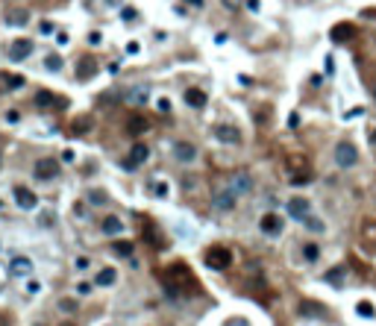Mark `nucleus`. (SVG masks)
Instances as JSON below:
<instances>
[{
  "label": "nucleus",
  "instance_id": "37",
  "mask_svg": "<svg viewBox=\"0 0 376 326\" xmlns=\"http://www.w3.org/2000/svg\"><path fill=\"white\" fill-rule=\"evenodd\" d=\"M100 41H103V38H100V33H91V35H88V44H94V47H97Z\"/></svg>",
  "mask_w": 376,
  "mask_h": 326
},
{
  "label": "nucleus",
  "instance_id": "29",
  "mask_svg": "<svg viewBox=\"0 0 376 326\" xmlns=\"http://www.w3.org/2000/svg\"><path fill=\"white\" fill-rule=\"evenodd\" d=\"M44 65H47V71L56 74V71H62V56H59V53H50V56L44 59Z\"/></svg>",
  "mask_w": 376,
  "mask_h": 326
},
{
  "label": "nucleus",
  "instance_id": "19",
  "mask_svg": "<svg viewBox=\"0 0 376 326\" xmlns=\"http://www.w3.org/2000/svg\"><path fill=\"white\" fill-rule=\"evenodd\" d=\"M115 280H118V270L115 268H103L97 276H94V285H97V288H109V285H115Z\"/></svg>",
  "mask_w": 376,
  "mask_h": 326
},
{
  "label": "nucleus",
  "instance_id": "28",
  "mask_svg": "<svg viewBox=\"0 0 376 326\" xmlns=\"http://www.w3.org/2000/svg\"><path fill=\"white\" fill-rule=\"evenodd\" d=\"M356 312H359L362 317H373V315H376L373 303H367V300H359V303H356Z\"/></svg>",
  "mask_w": 376,
  "mask_h": 326
},
{
  "label": "nucleus",
  "instance_id": "27",
  "mask_svg": "<svg viewBox=\"0 0 376 326\" xmlns=\"http://www.w3.org/2000/svg\"><path fill=\"white\" fill-rule=\"evenodd\" d=\"M303 259L306 262H317V259H320V247L317 244H303Z\"/></svg>",
  "mask_w": 376,
  "mask_h": 326
},
{
  "label": "nucleus",
  "instance_id": "17",
  "mask_svg": "<svg viewBox=\"0 0 376 326\" xmlns=\"http://www.w3.org/2000/svg\"><path fill=\"white\" fill-rule=\"evenodd\" d=\"M185 103L191 109H203L206 106V91L203 88H185Z\"/></svg>",
  "mask_w": 376,
  "mask_h": 326
},
{
  "label": "nucleus",
  "instance_id": "42",
  "mask_svg": "<svg viewBox=\"0 0 376 326\" xmlns=\"http://www.w3.org/2000/svg\"><path fill=\"white\" fill-rule=\"evenodd\" d=\"M185 3H191V6H203V0H185Z\"/></svg>",
  "mask_w": 376,
  "mask_h": 326
},
{
  "label": "nucleus",
  "instance_id": "44",
  "mask_svg": "<svg viewBox=\"0 0 376 326\" xmlns=\"http://www.w3.org/2000/svg\"><path fill=\"white\" fill-rule=\"evenodd\" d=\"M62 326H70V323H62Z\"/></svg>",
  "mask_w": 376,
  "mask_h": 326
},
{
  "label": "nucleus",
  "instance_id": "21",
  "mask_svg": "<svg viewBox=\"0 0 376 326\" xmlns=\"http://www.w3.org/2000/svg\"><path fill=\"white\" fill-rule=\"evenodd\" d=\"M94 71H97V65H94V59H80V65H77V77L80 80H88V77H94Z\"/></svg>",
  "mask_w": 376,
  "mask_h": 326
},
{
  "label": "nucleus",
  "instance_id": "18",
  "mask_svg": "<svg viewBox=\"0 0 376 326\" xmlns=\"http://www.w3.org/2000/svg\"><path fill=\"white\" fill-rule=\"evenodd\" d=\"M353 35H356V27L353 24H338V27H332V41H350Z\"/></svg>",
  "mask_w": 376,
  "mask_h": 326
},
{
  "label": "nucleus",
  "instance_id": "1",
  "mask_svg": "<svg viewBox=\"0 0 376 326\" xmlns=\"http://www.w3.org/2000/svg\"><path fill=\"white\" fill-rule=\"evenodd\" d=\"M162 285H165V294H168L171 300L191 297L194 291H200V282L194 280L191 268H188V265H182V262H176V265H171V268H165Z\"/></svg>",
  "mask_w": 376,
  "mask_h": 326
},
{
  "label": "nucleus",
  "instance_id": "36",
  "mask_svg": "<svg viewBox=\"0 0 376 326\" xmlns=\"http://www.w3.org/2000/svg\"><path fill=\"white\" fill-rule=\"evenodd\" d=\"M241 3H244V0H223V6H226V9H238Z\"/></svg>",
  "mask_w": 376,
  "mask_h": 326
},
{
  "label": "nucleus",
  "instance_id": "38",
  "mask_svg": "<svg viewBox=\"0 0 376 326\" xmlns=\"http://www.w3.org/2000/svg\"><path fill=\"white\" fill-rule=\"evenodd\" d=\"M132 18H135V9H132V6H127V9H124V21H132Z\"/></svg>",
  "mask_w": 376,
  "mask_h": 326
},
{
  "label": "nucleus",
  "instance_id": "24",
  "mask_svg": "<svg viewBox=\"0 0 376 326\" xmlns=\"http://www.w3.org/2000/svg\"><path fill=\"white\" fill-rule=\"evenodd\" d=\"M127 97H129V103H135V106L144 103V100H147V85H135V88L127 94Z\"/></svg>",
  "mask_w": 376,
  "mask_h": 326
},
{
  "label": "nucleus",
  "instance_id": "34",
  "mask_svg": "<svg viewBox=\"0 0 376 326\" xmlns=\"http://www.w3.org/2000/svg\"><path fill=\"white\" fill-rule=\"evenodd\" d=\"M156 109H159V112H165V115H168V112H171V100H168V97H162V100L156 103Z\"/></svg>",
  "mask_w": 376,
  "mask_h": 326
},
{
  "label": "nucleus",
  "instance_id": "13",
  "mask_svg": "<svg viewBox=\"0 0 376 326\" xmlns=\"http://www.w3.org/2000/svg\"><path fill=\"white\" fill-rule=\"evenodd\" d=\"M250 188H253V179H250V174H244V171H241V174H235L232 179H229V191H232L235 197L247 194Z\"/></svg>",
  "mask_w": 376,
  "mask_h": 326
},
{
  "label": "nucleus",
  "instance_id": "33",
  "mask_svg": "<svg viewBox=\"0 0 376 326\" xmlns=\"http://www.w3.org/2000/svg\"><path fill=\"white\" fill-rule=\"evenodd\" d=\"M9 24H15V27H21V24H27V12H12L9 18H6Z\"/></svg>",
  "mask_w": 376,
  "mask_h": 326
},
{
  "label": "nucleus",
  "instance_id": "8",
  "mask_svg": "<svg viewBox=\"0 0 376 326\" xmlns=\"http://www.w3.org/2000/svg\"><path fill=\"white\" fill-rule=\"evenodd\" d=\"M212 132H215V138L223 141V144H241V132H238L232 124H218Z\"/></svg>",
  "mask_w": 376,
  "mask_h": 326
},
{
  "label": "nucleus",
  "instance_id": "39",
  "mask_svg": "<svg viewBox=\"0 0 376 326\" xmlns=\"http://www.w3.org/2000/svg\"><path fill=\"white\" fill-rule=\"evenodd\" d=\"M41 33L50 35V33H53V24H50V21H41Z\"/></svg>",
  "mask_w": 376,
  "mask_h": 326
},
{
  "label": "nucleus",
  "instance_id": "11",
  "mask_svg": "<svg viewBox=\"0 0 376 326\" xmlns=\"http://www.w3.org/2000/svg\"><path fill=\"white\" fill-rule=\"evenodd\" d=\"M15 203H18V206H21V209H35V206H38V197H35L33 191H30V188H24V185H15Z\"/></svg>",
  "mask_w": 376,
  "mask_h": 326
},
{
  "label": "nucleus",
  "instance_id": "6",
  "mask_svg": "<svg viewBox=\"0 0 376 326\" xmlns=\"http://www.w3.org/2000/svg\"><path fill=\"white\" fill-rule=\"evenodd\" d=\"M33 171H35L38 179H44V182H47V179H56V176H59V162H56V159H38Z\"/></svg>",
  "mask_w": 376,
  "mask_h": 326
},
{
  "label": "nucleus",
  "instance_id": "35",
  "mask_svg": "<svg viewBox=\"0 0 376 326\" xmlns=\"http://www.w3.org/2000/svg\"><path fill=\"white\" fill-rule=\"evenodd\" d=\"M153 191H156V197H168V185H165V182H159Z\"/></svg>",
  "mask_w": 376,
  "mask_h": 326
},
{
  "label": "nucleus",
  "instance_id": "22",
  "mask_svg": "<svg viewBox=\"0 0 376 326\" xmlns=\"http://www.w3.org/2000/svg\"><path fill=\"white\" fill-rule=\"evenodd\" d=\"M100 229H103L106 235H118L121 229H124V223H121V218H118V215H109V218L103 221V226H100Z\"/></svg>",
  "mask_w": 376,
  "mask_h": 326
},
{
  "label": "nucleus",
  "instance_id": "40",
  "mask_svg": "<svg viewBox=\"0 0 376 326\" xmlns=\"http://www.w3.org/2000/svg\"><path fill=\"white\" fill-rule=\"evenodd\" d=\"M77 291H80V294H88V291H91V285H88V282H82V285H77Z\"/></svg>",
  "mask_w": 376,
  "mask_h": 326
},
{
  "label": "nucleus",
  "instance_id": "15",
  "mask_svg": "<svg viewBox=\"0 0 376 326\" xmlns=\"http://www.w3.org/2000/svg\"><path fill=\"white\" fill-rule=\"evenodd\" d=\"M174 156H176V162H194L197 150H194V144H188V141H176V144H174Z\"/></svg>",
  "mask_w": 376,
  "mask_h": 326
},
{
  "label": "nucleus",
  "instance_id": "23",
  "mask_svg": "<svg viewBox=\"0 0 376 326\" xmlns=\"http://www.w3.org/2000/svg\"><path fill=\"white\" fill-rule=\"evenodd\" d=\"M132 241H124V238H121V241H115V244H112V253H115V256H132Z\"/></svg>",
  "mask_w": 376,
  "mask_h": 326
},
{
  "label": "nucleus",
  "instance_id": "7",
  "mask_svg": "<svg viewBox=\"0 0 376 326\" xmlns=\"http://www.w3.org/2000/svg\"><path fill=\"white\" fill-rule=\"evenodd\" d=\"M258 229H262L265 235H270V238H276V235L282 232V218H279V215H273V212H268V215H262Z\"/></svg>",
  "mask_w": 376,
  "mask_h": 326
},
{
  "label": "nucleus",
  "instance_id": "10",
  "mask_svg": "<svg viewBox=\"0 0 376 326\" xmlns=\"http://www.w3.org/2000/svg\"><path fill=\"white\" fill-rule=\"evenodd\" d=\"M30 53H33V41H30V38H15V41H12V47H9L12 62H24Z\"/></svg>",
  "mask_w": 376,
  "mask_h": 326
},
{
  "label": "nucleus",
  "instance_id": "14",
  "mask_svg": "<svg viewBox=\"0 0 376 326\" xmlns=\"http://www.w3.org/2000/svg\"><path fill=\"white\" fill-rule=\"evenodd\" d=\"M9 273L12 276H30V273H33V259L15 256L12 259V265H9Z\"/></svg>",
  "mask_w": 376,
  "mask_h": 326
},
{
  "label": "nucleus",
  "instance_id": "32",
  "mask_svg": "<svg viewBox=\"0 0 376 326\" xmlns=\"http://www.w3.org/2000/svg\"><path fill=\"white\" fill-rule=\"evenodd\" d=\"M323 312V306L317 303H300V315H320Z\"/></svg>",
  "mask_w": 376,
  "mask_h": 326
},
{
  "label": "nucleus",
  "instance_id": "3",
  "mask_svg": "<svg viewBox=\"0 0 376 326\" xmlns=\"http://www.w3.org/2000/svg\"><path fill=\"white\" fill-rule=\"evenodd\" d=\"M206 265H209L212 270H229V265H232V250L229 247H221V244H215L206 250Z\"/></svg>",
  "mask_w": 376,
  "mask_h": 326
},
{
  "label": "nucleus",
  "instance_id": "5",
  "mask_svg": "<svg viewBox=\"0 0 376 326\" xmlns=\"http://www.w3.org/2000/svg\"><path fill=\"white\" fill-rule=\"evenodd\" d=\"M235 203H238V197H235L229 188H223V191H215V194H212V209H218V212L235 209Z\"/></svg>",
  "mask_w": 376,
  "mask_h": 326
},
{
  "label": "nucleus",
  "instance_id": "20",
  "mask_svg": "<svg viewBox=\"0 0 376 326\" xmlns=\"http://www.w3.org/2000/svg\"><path fill=\"white\" fill-rule=\"evenodd\" d=\"M362 241L367 244V250H376V221H364V226H362Z\"/></svg>",
  "mask_w": 376,
  "mask_h": 326
},
{
  "label": "nucleus",
  "instance_id": "41",
  "mask_svg": "<svg viewBox=\"0 0 376 326\" xmlns=\"http://www.w3.org/2000/svg\"><path fill=\"white\" fill-rule=\"evenodd\" d=\"M0 326H9V317L6 315H0Z\"/></svg>",
  "mask_w": 376,
  "mask_h": 326
},
{
  "label": "nucleus",
  "instance_id": "16",
  "mask_svg": "<svg viewBox=\"0 0 376 326\" xmlns=\"http://www.w3.org/2000/svg\"><path fill=\"white\" fill-rule=\"evenodd\" d=\"M147 127H150V124H147V118L144 115H129L127 118V132L129 135H144Z\"/></svg>",
  "mask_w": 376,
  "mask_h": 326
},
{
  "label": "nucleus",
  "instance_id": "31",
  "mask_svg": "<svg viewBox=\"0 0 376 326\" xmlns=\"http://www.w3.org/2000/svg\"><path fill=\"white\" fill-rule=\"evenodd\" d=\"M35 103H38V106H44V109H47L50 103H56V97H53L50 91H38V94H35Z\"/></svg>",
  "mask_w": 376,
  "mask_h": 326
},
{
  "label": "nucleus",
  "instance_id": "25",
  "mask_svg": "<svg viewBox=\"0 0 376 326\" xmlns=\"http://www.w3.org/2000/svg\"><path fill=\"white\" fill-rule=\"evenodd\" d=\"M344 280H347V270L344 268H332L326 273V282H332V285H344Z\"/></svg>",
  "mask_w": 376,
  "mask_h": 326
},
{
  "label": "nucleus",
  "instance_id": "12",
  "mask_svg": "<svg viewBox=\"0 0 376 326\" xmlns=\"http://www.w3.org/2000/svg\"><path fill=\"white\" fill-rule=\"evenodd\" d=\"M309 212H312V203H309L306 197H294V200H288V215H291V218L303 221V218H309Z\"/></svg>",
  "mask_w": 376,
  "mask_h": 326
},
{
  "label": "nucleus",
  "instance_id": "9",
  "mask_svg": "<svg viewBox=\"0 0 376 326\" xmlns=\"http://www.w3.org/2000/svg\"><path fill=\"white\" fill-rule=\"evenodd\" d=\"M147 156H150V150H147L144 144H135V147L129 150V156H127V159H124L121 165H124L127 171H135L138 165H144V162H147Z\"/></svg>",
  "mask_w": 376,
  "mask_h": 326
},
{
  "label": "nucleus",
  "instance_id": "4",
  "mask_svg": "<svg viewBox=\"0 0 376 326\" xmlns=\"http://www.w3.org/2000/svg\"><path fill=\"white\" fill-rule=\"evenodd\" d=\"M335 162H338V168H353V165L359 162V153H356V147H353L350 141H341L338 147H335Z\"/></svg>",
  "mask_w": 376,
  "mask_h": 326
},
{
  "label": "nucleus",
  "instance_id": "45",
  "mask_svg": "<svg viewBox=\"0 0 376 326\" xmlns=\"http://www.w3.org/2000/svg\"><path fill=\"white\" fill-rule=\"evenodd\" d=\"M373 94H376V85H373Z\"/></svg>",
  "mask_w": 376,
  "mask_h": 326
},
{
  "label": "nucleus",
  "instance_id": "2",
  "mask_svg": "<svg viewBox=\"0 0 376 326\" xmlns=\"http://www.w3.org/2000/svg\"><path fill=\"white\" fill-rule=\"evenodd\" d=\"M288 171H291V185H306L312 182V168L303 153H291L288 156Z\"/></svg>",
  "mask_w": 376,
  "mask_h": 326
},
{
  "label": "nucleus",
  "instance_id": "30",
  "mask_svg": "<svg viewBox=\"0 0 376 326\" xmlns=\"http://www.w3.org/2000/svg\"><path fill=\"white\" fill-rule=\"evenodd\" d=\"M3 80H6V88H12V91L24 85V77H15V74H3Z\"/></svg>",
  "mask_w": 376,
  "mask_h": 326
},
{
  "label": "nucleus",
  "instance_id": "43",
  "mask_svg": "<svg viewBox=\"0 0 376 326\" xmlns=\"http://www.w3.org/2000/svg\"><path fill=\"white\" fill-rule=\"evenodd\" d=\"M373 144H376V129H373Z\"/></svg>",
  "mask_w": 376,
  "mask_h": 326
},
{
  "label": "nucleus",
  "instance_id": "26",
  "mask_svg": "<svg viewBox=\"0 0 376 326\" xmlns=\"http://www.w3.org/2000/svg\"><path fill=\"white\" fill-rule=\"evenodd\" d=\"M303 226L309 229V232H323V221H320V218H312V215L303 218Z\"/></svg>",
  "mask_w": 376,
  "mask_h": 326
}]
</instances>
